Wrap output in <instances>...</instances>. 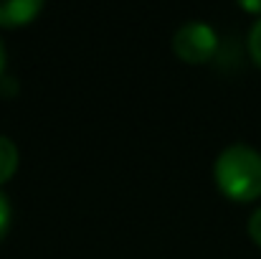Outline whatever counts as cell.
<instances>
[{
	"label": "cell",
	"mask_w": 261,
	"mask_h": 259,
	"mask_svg": "<svg viewBox=\"0 0 261 259\" xmlns=\"http://www.w3.org/2000/svg\"><path fill=\"white\" fill-rule=\"evenodd\" d=\"M41 8H43L41 0H0V23L3 26L31 23Z\"/></svg>",
	"instance_id": "obj_3"
},
{
	"label": "cell",
	"mask_w": 261,
	"mask_h": 259,
	"mask_svg": "<svg viewBox=\"0 0 261 259\" xmlns=\"http://www.w3.org/2000/svg\"><path fill=\"white\" fill-rule=\"evenodd\" d=\"M216 46H218V36L203 20H188V23H182L173 36L175 54L182 61H188V64H203V61H208L216 54Z\"/></svg>",
	"instance_id": "obj_2"
},
{
	"label": "cell",
	"mask_w": 261,
	"mask_h": 259,
	"mask_svg": "<svg viewBox=\"0 0 261 259\" xmlns=\"http://www.w3.org/2000/svg\"><path fill=\"white\" fill-rule=\"evenodd\" d=\"M3 66H5V49H3V41H0V72H3Z\"/></svg>",
	"instance_id": "obj_9"
},
{
	"label": "cell",
	"mask_w": 261,
	"mask_h": 259,
	"mask_svg": "<svg viewBox=\"0 0 261 259\" xmlns=\"http://www.w3.org/2000/svg\"><path fill=\"white\" fill-rule=\"evenodd\" d=\"M8 224H10V201H8V196L0 191V239L5 237Z\"/></svg>",
	"instance_id": "obj_6"
},
{
	"label": "cell",
	"mask_w": 261,
	"mask_h": 259,
	"mask_svg": "<svg viewBox=\"0 0 261 259\" xmlns=\"http://www.w3.org/2000/svg\"><path fill=\"white\" fill-rule=\"evenodd\" d=\"M246 10H261V3H241Z\"/></svg>",
	"instance_id": "obj_8"
},
{
	"label": "cell",
	"mask_w": 261,
	"mask_h": 259,
	"mask_svg": "<svg viewBox=\"0 0 261 259\" xmlns=\"http://www.w3.org/2000/svg\"><path fill=\"white\" fill-rule=\"evenodd\" d=\"M249 237L261 247V206L251 214V219H249Z\"/></svg>",
	"instance_id": "obj_7"
},
{
	"label": "cell",
	"mask_w": 261,
	"mask_h": 259,
	"mask_svg": "<svg viewBox=\"0 0 261 259\" xmlns=\"http://www.w3.org/2000/svg\"><path fill=\"white\" fill-rule=\"evenodd\" d=\"M216 183L233 201H254L261 196V153L246 143H233L216 158Z\"/></svg>",
	"instance_id": "obj_1"
},
{
	"label": "cell",
	"mask_w": 261,
	"mask_h": 259,
	"mask_svg": "<svg viewBox=\"0 0 261 259\" xmlns=\"http://www.w3.org/2000/svg\"><path fill=\"white\" fill-rule=\"evenodd\" d=\"M249 51H251L254 61L261 66V18L251 26V31H249Z\"/></svg>",
	"instance_id": "obj_5"
},
{
	"label": "cell",
	"mask_w": 261,
	"mask_h": 259,
	"mask_svg": "<svg viewBox=\"0 0 261 259\" xmlns=\"http://www.w3.org/2000/svg\"><path fill=\"white\" fill-rule=\"evenodd\" d=\"M18 168V148L10 137L0 135V183H5Z\"/></svg>",
	"instance_id": "obj_4"
}]
</instances>
